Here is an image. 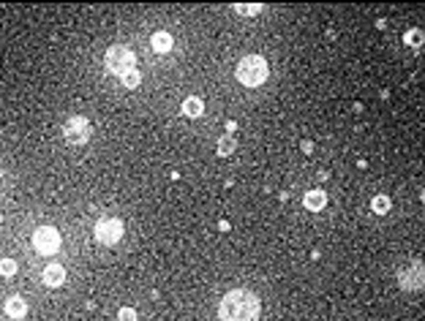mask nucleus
<instances>
[{
	"label": "nucleus",
	"instance_id": "nucleus-20",
	"mask_svg": "<svg viewBox=\"0 0 425 321\" xmlns=\"http://www.w3.org/2000/svg\"><path fill=\"white\" fill-rule=\"evenodd\" d=\"M422 201H425V193H422Z\"/></svg>",
	"mask_w": 425,
	"mask_h": 321
},
{
	"label": "nucleus",
	"instance_id": "nucleus-12",
	"mask_svg": "<svg viewBox=\"0 0 425 321\" xmlns=\"http://www.w3.org/2000/svg\"><path fill=\"white\" fill-rule=\"evenodd\" d=\"M183 112L188 117H196V114H202V101L199 98H185V104H183Z\"/></svg>",
	"mask_w": 425,
	"mask_h": 321
},
{
	"label": "nucleus",
	"instance_id": "nucleus-10",
	"mask_svg": "<svg viewBox=\"0 0 425 321\" xmlns=\"http://www.w3.org/2000/svg\"><path fill=\"white\" fill-rule=\"evenodd\" d=\"M6 313H9V316H25V302L19 300V297H11L9 302H6Z\"/></svg>",
	"mask_w": 425,
	"mask_h": 321
},
{
	"label": "nucleus",
	"instance_id": "nucleus-15",
	"mask_svg": "<svg viewBox=\"0 0 425 321\" xmlns=\"http://www.w3.org/2000/svg\"><path fill=\"white\" fill-rule=\"evenodd\" d=\"M374 210H376V213H387V210H390V199L376 196V199H374Z\"/></svg>",
	"mask_w": 425,
	"mask_h": 321
},
{
	"label": "nucleus",
	"instance_id": "nucleus-11",
	"mask_svg": "<svg viewBox=\"0 0 425 321\" xmlns=\"http://www.w3.org/2000/svg\"><path fill=\"white\" fill-rule=\"evenodd\" d=\"M305 207H308V210H322V207H325V193L311 191L308 196H305Z\"/></svg>",
	"mask_w": 425,
	"mask_h": 321
},
{
	"label": "nucleus",
	"instance_id": "nucleus-16",
	"mask_svg": "<svg viewBox=\"0 0 425 321\" xmlns=\"http://www.w3.org/2000/svg\"><path fill=\"white\" fill-rule=\"evenodd\" d=\"M406 44L420 46V44H422V33H420V30H412V33H406Z\"/></svg>",
	"mask_w": 425,
	"mask_h": 321
},
{
	"label": "nucleus",
	"instance_id": "nucleus-5",
	"mask_svg": "<svg viewBox=\"0 0 425 321\" xmlns=\"http://www.w3.org/2000/svg\"><path fill=\"white\" fill-rule=\"evenodd\" d=\"M33 245L38 248V253H55V250L60 248V234L52 229V226H41V229H36L33 234Z\"/></svg>",
	"mask_w": 425,
	"mask_h": 321
},
{
	"label": "nucleus",
	"instance_id": "nucleus-3",
	"mask_svg": "<svg viewBox=\"0 0 425 321\" xmlns=\"http://www.w3.org/2000/svg\"><path fill=\"white\" fill-rule=\"evenodd\" d=\"M107 68L112 74H120V76L134 71V52L128 46H112L107 52Z\"/></svg>",
	"mask_w": 425,
	"mask_h": 321
},
{
	"label": "nucleus",
	"instance_id": "nucleus-7",
	"mask_svg": "<svg viewBox=\"0 0 425 321\" xmlns=\"http://www.w3.org/2000/svg\"><path fill=\"white\" fill-rule=\"evenodd\" d=\"M66 139L71 144H82V142H88V136H90V123L85 120V117H71V120L66 123Z\"/></svg>",
	"mask_w": 425,
	"mask_h": 321
},
{
	"label": "nucleus",
	"instance_id": "nucleus-4",
	"mask_svg": "<svg viewBox=\"0 0 425 321\" xmlns=\"http://www.w3.org/2000/svg\"><path fill=\"white\" fill-rule=\"evenodd\" d=\"M398 283L404 288H422L425 286V264L422 261H409L398 270Z\"/></svg>",
	"mask_w": 425,
	"mask_h": 321
},
{
	"label": "nucleus",
	"instance_id": "nucleus-18",
	"mask_svg": "<svg viewBox=\"0 0 425 321\" xmlns=\"http://www.w3.org/2000/svg\"><path fill=\"white\" fill-rule=\"evenodd\" d=\"M120 321H137V313H134V308H123V310H120Z\"/></svg>",
	"mask_w": 425,
	"mask_h": 321
},
{
	"label": "nucleus",
	"instance_id": "nucleus-17",
	"mask_svg": "<svg viewBox=\"0 0 425 321\" xmlns=\"http://www.w3.org/2000/svg\"><path fill=\"white\" fill-rule=\"evenodd\" d=\"M14 270H17V264H14L11 259H3V261H0V272H3V275H14Z\"/></svg>",
	"mask_w": 425,
	"mask_h": 321
},
{
	"label": "nucleus",
	"instance_id": "nucleus-14",
	"mask_svg": "<svg viewBox=\"0 0 425 321\" xmlns=\"http://www.w3.org/2000/svg\"><path fill=\"white\" fill-rule=\"evenodd\" d=\"M232 150H234V139H232V136H224L221 142H218V153H221V155H229Z\"/></svg>",
	"mask_w": 425,
	"mask_h": 321
},
{
	"label": "nucleus",
	"instance_id": "nucleus-13",
	"mask_svg": "<svg viewBox=\"0 0 425 321\" xmlns=\"http://www.w3.org/2000/svg\"><path fill=\"white\" fill-rule=\"evenodd\" d=\"M120 79H123V84H125V87H137L142 76H139V71H128V74H123Z\"/></svg>",
	"mask_w": 425,
	"mask_h": 321
},
{
	"label": "nucleus",
	"instance_id": "nucleus-6",
	"mask_svg": "<svg viewBox=\"0 0 425 321\" xmlns=\"http://www.w3.org/2000/svg\"><path fill=\"white\" fill-rule=\"evenodd\" d=\"M123 234V223L115 221V218H107V221H98L96 226V240L104 242V245H115Z\"/></svg>",
	"mask_w": 425,
	"mask_h": 321
},
{
	"label": "nucleus",
	"instance_id": "nucleus-2",
	"mask_svg": "<svg viewBox=\"0 0 425 321\" xmlns=\"http://www.w3.org/2000/svg\"><path fill=\"white\" fill-rule=\"evenodd\" d=\"M267 76V63L262 57H256V54H248V57L240 60L237 66V79L243 84H248V87H256V84H262Z\"/></svg>",
	"mask_w": 425,
	"mask_h": 321
},
{
	"label": "nucleus",
	"instance_id": "nucleus-19",
	"mask_svg": "<svg viewBox=\"0 0 425 321\" xmlns=\"http://www.w3.org/2000/svg\"><path fill=\"white\" fill-rule=\"evenodd\" d=\"M237 14H259V6H234Z\"/></svg>",
	"mask_w": 425,
	"mask_h": 321
},
{
	"label": "nucleus",
	"instance_id": "nucleus-9",
	"mask_svg": "<svg viewBox=\"0 0 425 321\" xmlns=\"http://www.w3.org/2000/svg\"><path fill=\"white\" fill-rule=\"evenodd\" d=\"M153 49L155 52H169L172 49V36L164 33V30H161V33H155L153 36Z\"/></svg>",
	"mask_w": 425,
	"mask_h": 321
},
{
	"label": "nucleus",
	"instance_id": "nucleus-8",
	"mask_svg": "<svg viewBox=\"0 0 425 321\" xmlns=\"http://www.w3.org/2000/svg\"><path fill=\"white\" fill-rule=\"evenodd\" d=\"M63 280H66V272H63L60 264H49V267L44 270V283L46 286H60Z\"/></svg>",
	"mask_w": 425,
	"mask_h": 321
},
{
	"label": "nucleus",
	"instance_id": "nucleus-1",
	"mask_svg": "<svg viewBox=\"0 0 425 321\" xmlns=\"http://www.w3.org/2000/svg\"><path fill=\"white\" fill-rule=\"evenodd\" d=\"M259 300L248 288H234L221 300V321H256Z\"/></svg>",
	"mask_w": 425,
	"mask_h": 321
}]
</instances>
